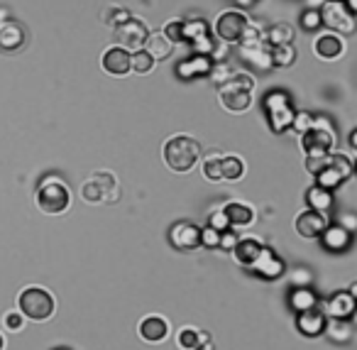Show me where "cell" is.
Here are the masks:
<instances>
[{
    "mask_svg": "<svg viewBox=\"0 0 357 350\" xmlns=\"http://www.w3.org/2000/svg\"><path fill=\"white\" fill-rule=\"evenodd\" d=\"M330 165V152H318V154H306V169L311 174L318 176L325 167Z\"/></svg>",
    "mask_w": 357,
    "mask_h": 350,
    "instance_id": "40",
    "label": "cell"
},
{
    "mask_svg": "<svg viewBox=\"0 0 357 350\" xmlns=\"http://www.w3.org/2000/svg\"><path fill=\"white\" fill-rule=\"evenodd\" d=\"M240 54L245 61H250L257 69H272V47L270 44H257V47H240Z\"/></svg>",
    "mask_w": 357,
    "mask_h": 350,
    "instance_id": "23",
    "label": "cell"
},
{
    "mask_svg": "<svg viewBox=\"0 0 357 350\" xmlns=\"http://www.w3.org/2000/svg\"><path fill=\"white\" fill-rule=\"evenodd\" d=\"M220 103L223 108L230 110V113H242L248 110L250 103H252V93L248 91H232V88H218Z\"/></svg>",
    "mask_w": 357,
    "mask_h": 350,
    "instance_id": "22",
    "label": "cell"
},
{
    "mask_svg": "<svg viewBox=\"0 0 357 350\" xmlns=\"http://www.w3.org/2000/svg\"><path fill=\"white\" fill-rule=\"evenodd\" d=\"M81 196L86 203H118L120 201V184L113 172H94L91 179L83 181Z\"/></svg>",
    "mask_w": 357,
    "mask_h": 350,
    "instance_id": "3",
    "label": "cell"
},
{
    "mask_svg": "<svg viewBox=\"0 0 357 350\" xmlns=\"http://www.w3.org/2000/svg\"><path fill=\"white\" fill-rule=\"evenodd\" d=\"M237 240H240V238H237L230 228H228V230H223V233H220V250L232 252V247L237 245Z\"/></svg>",
    "mask_w": 357,
    "mask_h": 350,
    "instance_id": "49",
    "label": "cell"
},
{
    "mask_svg": "<svg viewBox=\"0 0 357 350\" xmlns=\"http://www.w3.org/2000/svg\"><path fill=\"white\" fill-rule=\"evenodd\" d=\"M292 309L296 313L308 311V309H316V296L308 289H296L292 294Z\"/></svg>",
    "mask_w": 357,
    "mask_h": 350,
    "instance_id": "37",
    "label": "cell"
},
{
    "mask_svg": "<svg viewBox=\"0 0 357 350\" xmlns=\"http://www.w3.org/2000/svg\"><path fill=\"white\" fill-rule=\"evenodd\" d=\"M264 42L270 47H279V44H292L294 42V28L286 22H277L264 32Z\"/></svg>",
    "mask_w": 357,
    "mask_h": 350,
    "instance_id": "28",
    "label": "cell"
},
{
    "mask_svg": "<svg viewBox=\"0 0 357 350\" xmlns=\"http://www.w3.org/2000/svg\"><path fill=\"white\" fill-rule=\"evenodd\" d=\"M210 69H213V59H210V56L193 54L176 66V74L182 79H196V76H208Z\"/></svg>",
    "mask_w": 357,
    "mask_h": 350,
    "instance_id": "18",
    "label": "cell"
},
{
    "mask_svg": "<svg viewBox=\"0 0 357 350\" xmlns=\"http://www.w3.org/2000/svg\"><path fill=\"white\" fill-rule=\"evenodd\" d=\"M248 15L240 10H226L220 12L218 20H215V37L223 39V42L228 44H237L242 37V32H245V28H248Z\"/></svg>",
    "mask_w": 357,
    "mask_h": 350,
    "instance_id": "8",
    "label": "cell"
},
{
    "mask_svg": "<svg viewBox=\"0 0 357 350\" xmlns=\"http://www.w3.org/2000/svg\"><path fill=\"white\" fill-rule=\"evenodd\" d=\"M138 333L147 343H162V340L169 336V323L160 313H152V316H144L138 326Z\"/></svg>",
    "mask_w": 357,
    "mask_h": 350,
    "instance_id": "13",
    "label": "cell"
},
{
    "mask_svg": "<svg viewBox=\"0 0 357 350\" xmlns=\"http://www.w3.org/2000/svg\"><path fill=\"white\" fill-rule=\"evenodd\" d=\"M314 52L321 56V59L333 61V59H338V56H340L343 52H345V42H343L340 34L325 32V34H321V37H316Z\"/></svg>",
    "mask_w": 357,
    "mask_h": 350,
    "instance_id": "16",
    "label": "cell"
},
{
    "mask_svg": "<svg viewBox=\"0 0 357 350\" xmlns=\"http://www.w3.org/2000/svg\"><path fill=\"white\" fill-rule=\"evenodd\" d=\"M314 123H316V118L311 113H306V110H301V113H296L294 115V123H292V127L294 130L299 132V135H306L311 127H314Z\"/></svg>",
    "mask_w": 357,
    "mask_h": 350,
    "instance_id": "42",
    "label": "cell"
},
{
    "mask_svg": "<svg viewBox=\"0 0 357 350\" xmlns=\"http://www.w3.org/2000/svg\"><path fill=\"white\" fill-rule=\"evenodd\" d=\"M201 145L188 135H174L164 143V162L176 174H186L201 162Z\"/></svg>",
    "mask_w": 357,
    "mask_h": 350,
    "instance_id": "1",
    "label": "cell"
},
{
    "mask_svg": "<svg viewBox=\"0 0 357 350\" xmlns=\"http://www.w3.org/2000/svg\"><path fill=\"white\" fill-rule=\"evenodd\" d=\"M130 20H132L130 10H125V8H120V6H110V8H105V12H103V22L113 30H118L120 25H125V22H130Z\"/></svg>",
    "mask_w": 357,
    "mask_h": 350,
    "instance_id": "33",
    "label": "cell"
},
{
    "mask_svg": "<svg viewBox=\"0 0 357 350\" xmlns=\"http://www.w3.org/2000/svg\"><path fill=\"white\" fill-rule=\"evenodd\" d=\"M296 329L301 331L308 338H316V336L325 333V313H321L318 309H308L296 316Z\"/></svg>",
    "mask_w": 357,
    "mask_h": 350,
    "instance_id": "19",
    "label": "cell"
},
{
    "mask_svg": "<svg viewBox=\"0 0 357 350\" xmlns=\"http://www.w3.org/2000/svg\"><path fill=\"white\" fill-rule=\"evenodd\" d=\"M149 34L152 32L147 30V25H144L140 17H132L130 22H125V25H120V28L116 30V44L127 52H138V50H144Z\"/></svg>",
    "mask_w": 357,
    "mask_h": 350,
    "instance_id": "9",
    "label": "cell"
},
{
    "mask_svg": "<svg viewBox=\"0 0 357 350\" xmlns=\"http://www.w3.org/2000/svg\"><path fill=\"white\" fill-rule=\"evenodd\" d=\"M201 245L204 247H220V230L210 228V225L201 228Z\"/></svg>",
    "mask_w": 357,
    "mask_h": 350,
    "instance_id": "48",
    "label": "cell"
},
{
    "mask_svg": "<svg viewBox=\"0 0 357 350\" xmlns=\"http://www.w3.org/2000/svg\"><path fill=\"white\" fill-rule=\"evenodd\" d=\"M352 318H355V323H357V309H355V313H352Z\"/></svg>",
    "mask_w": 357,
    "mask_h": 350,
    "instance_id": "56",
    "label": "cell"
},
{
    "mask_svg": "<svg viewBox=\"0 0 357 350\" xmlns=\"http://www.w3.org/2000/svg\"><path fill=\"white\" fill-rule=\"evenodd\" d=\"M223 211L230 220V228H248V225L255 223V208L248 206V203L230 201L223 206Z\"/></svg>",
    "mask_w": 357,
    "mask_h": 350,
    "instance_id": "21",
    "label": "cell"
},
{
    "mask_svg": "<svg viewBox=\"0 0 357 350\" xmlns=\"http://www.w3.org/2000/svg\"><path fill=\"white\" fill-rule=\"evenodd\" d=\"M333 145H336V130H333L328 118H316L314 127L306 135H301V147L306 154L330 152Z\"/></svg>",
    "mask_w": 357,
    "mask_h": 350,
    "instance_id": "7",
    "label": "cell"
},
{
    "mask_svg": "<svg viewBox=\"0 0 357 350\" xmlns=\"http://www.w3.org/2000/svg\"><path fill=\"white\" fill-rule=\"evenodd\" d=\"M144 50L152 54L154 61H160V59H169L171 52H174V42H171L169 37H166L164 32H152L147 39V44H144Z\"/></svg>",
    "mask_w": 357,
    "mask_h": 350,
    "instance_id": "24",
    "label": "cell"
},
{
    "mask_svg": "<svg viewBox=\"0 0 357 350\" xmlns=\"http://www.w3.org/2000/svg\"><path fill=\"white\" fill-rule=\"evenodd\" d=\"M210 34V25L204 17H196V20H184V42H196V39Z\"/></svg>",
    "mask_w": 357,
    "mask_h": 350,
    "instance_id": "31",
    "label": "cell"
},
{
    "mask_svg": "<svg viewBox=\"0 0 357 350\" xmlns=\"http://www.w3.org/2000/svg\"><path fill=\"white\" fill-rule=\"evenodd\" d=\"M350 145H352V147L357 150V130H355V132H352V135H350Z\"/></svg>",
    "mask_w": 357,
    "mask_h": 350,
    "instance_id": "53",
    "label": "cell"
},
{
    "mask_svg": "<svg viewBox=\"0 0 357 350\" xmlns=\"http://www.w3.org/2000/svg\"><path fill=\"white\" fill-rule=\"evenodd\" d=\"M321 238H323V245L328 247V250H333V252H340V250H345V247L350 245V233H347L343 225H328Z\"/></svg>",
    "mask_w": 357,
    "mask_h": 350,
    "instance_id": "26",
    "label": "cell"
},
{
    "mask_svg": "<svg viewBox=\"0 0 357 350\" xmlns=\"http://www.w3.org/2000/svg\"><path fill=\"white\" fill-rule=\"evenodd\" d=\"M321 22H323V20H321V10H306V12H303V17H301V25L306 30H316Z\"/></svg>",
    "mask_w": 357,
    "mask_h": 350,
    "instance_id": "50",
    "label": "cell"
},
{
    "mask_svg": "<svg viewBox=\"0 0 357 350\" xmlns=\"http://www.w3.org/2000/svg\"><path fill=\"white\" fill-rule=\"evenodd\" d=\"M162 32L166 34V37L171 39V42H184V20H179V17H174V20L166 22V28L162 30Z\"/></svg>",
    "mask_w": 357,
    "mask_h": 350,
    "instance_id": "43",
    "label": "cell"
},
{
    "mask_svg": "<svg viewBox=\"0 0 357 350\" xmlns=\"http://www.w3.org/2000/svg\"><path fill=\"white\" fill-rule=\"evenodd\" d=\"M169 243L182 252H191L201 247V228L191 220H176L169 228Z\"/></svg>",
    "mask_w": 357,
    "mask_h": 350,
    "instance_id": "10",
    "label": "cell"
},
{
    "mask_svg": "<svg viewBox=\"0 0 357 350\" xmlns=\"http://www.w3.org/2000/svg\"><path fill=\"white\" fill-rule=\"evenodd\" d=\"M245 174V162L237 154H223V181H240Z\"/></svg>",
    "mask_w": 357,
    "mask_h": 350,
    "instance_id": "30",
    "label": "cell"
},
{
    "mask_svg": "<svg viewBox=\"0 0 357 350\" xmlns=\"http://www.w3.org/2000/svg\"><path fill=\"white\" fill-rule=\"evenodd\" d=\"M6 348V338H3V333H0V350Z\"/></svg>",
    "mask_w": 357,
    "mask_h": 350,
    "instance_id": "55",
    "label": "cell"
},
{
    "mask_svg": "<svg viewBox=\"0 0 357 350\" xmlns=\"http://www.w3.org/2000/svg\"><path fill=\"white\" fill-rule=\"evenodd\" d=\"M220 88H232V91H248L252 93L255 91V79L250 76V74L245 72H235L232 74V79L226 83V86H220Z\"/></svg>",
    "mask_w": 357,
    "mask_h": 350,
    "instance_id": "39",
    "label": "cell"
},
{
    "mask_svg": "<svg viewBox=\"0 0 357 350\" xmlns=\"http://www.w3.org/2000/svg\"><path fill=\"white\" fill-rule=\"evenodd\" d=\"M17 309L25 313L30 321H47L54 316L56 311V299L50 289L44 287H25L17 294Z\"/></svg>",
    "mask_w": 357,
    "mask_h": 350,
    "instance_id": "2",
    "label": "cell"
},
{
    "mask_svg": "<svg viewBox=\"0 0 357 350\" xmlns=\"http://www.w3.org/2000/svg\"><path fill=\"white\" fill-rule=\"evenodd\" d=\"M235 3H237V6H242V8H248V6H252L255 0H235Z\"/></svg>",
    "mask_w": 357,
    "mask_h": 350,
    "instance_id": "52",
    "label": "cell"
},
{
    "mask_svg": "<svg viewBox=\"0 0 357 350\" xmlns=\"http://www.w3.org/2000/svg\"><path fill=\"white\" fill-rule=\"evenodd\" d=\"M3 323H6V329L8 331H22V326H25V313L17 309V311H10V313H6L3 316Z\"/></svg>",
    "mask_w": 357,
    "mask_h": 350,
    "instance_id": "47",
    "label": "cell"
},
{
    "mask_svg": "<svg viewBox=\"0 0 357 350\" xmlns=\"http://www.w3.org/2000/svg\"><path fill=\"white\" fill-rule=\"evenodd\" d=\"M296 233L306 240H314V238H321L328 228V216L321 214V211H314V208H306L296 216V223H294Z\"/></svg>",
    "mask_w": 357,
    "mask_h": 350,
    "instance_id": "11",
    "label": "cell"
},
{
    "mask_svg": "<svg viewBox=\"0 0 357 350\" xmlns=\"http://www.w3.org/2000/svg\"><path fill=\"white\" fill-rule=\"evenodd\" d=\"M103 69L110 74V76H125V74L132 72V52L122 50V47H110V50L103 52V59H100Z\"/></svg>",
    "mask_w": 357,
    "mask_h": 350,
    "instance_id": "12",
    "label": "cell"
},
{
    "mask_svg": "<svg viewBox=\"0 0 357 350\" xmlns=\"http://www.w3.org/2000/svg\"><path fill=\"white\" fill-rule=\"evenodd\" d=\"M208 338V333L206 331H198V329H191V326H186V329L179 331V336H176V343H179V348L182 350H198L201 345L206 343Z\"/></svg>",
    "mask_w": 357,
    "mask_h": 350,
    "instance_id": "27",
    "label": "cell"
},
{
    "mask_svg": "<svg viewBox=\"0 0 357 350\" xmlns=\"http://www.w3.org/2000/svg\"><path fill=\"white\" fill-rule=\"evenodd\" d=\"M28 42V32L17 20H8L0 25V50L3 52H17Z\"/></svg>",
    "mask_w": 357,
    "mask_h": 350,
    "instance_id": "14",
    "label": "cell"
},
{
    "mask_svg": "<svg viewBox=\"0 0 357 350\" xmlns=\"http://www.w3.org/2000/svg\"><path fill=\"white\" fill-rule=\"evenodd\" d=\"M325 333L336 343H347L350 340V326L345 323V318H330V323H325Z\"/></svg>",
    "mask_w": 357,
    "mask_h": 350,
    "instance_id": "32",
    "label": "cell"
},
{
    "mask_svg": "<svg viewBox=\"0 0 357 350\" xmlns=\"http://www.w3.org/2000/svg\"><path fill=\"white\" fill-rule=\"evenodd\" d=\"M355 169H357V162H355Z\"/></svg>",
    "mask_w": 357,
    "mask_h": 350,
    "instance_id": "57",
    "label": "cell"
},
{
    "mask_svg": "<svg viewBox=\"0 0 357 350\" xmlns=\"http://www.w3.org/2000/svg\"><path fill=\"white\" fill-rule=\"evenodd\" d=\"M204 176L208 181H223V152L210 150L204 157Z\"/></svg>",
    "mask_w": 357,
    "mask_h": 350,
    "instance_id": "29",
    "label": "cell"
},
{
    "mask_svg": "<svg viewBox=\"0 0 357 350\" xmlns=\"http://www.w3.org/2000/svg\"><path fill=\"white\" fill-rule=\"evenodd\" d=\"M306 203L308 208H314V211L328 214L330 206H333V194H330V189H325V186L316 184L306 192Z\"/></svg>",
    "mask_w": 357,
    "mask_h": 350,
    "instance_id": "25",
    "label": "cell"
},
{
    "mask_svg": "<svg viewBox=\"0 0 357 350\" xmlns=\"http://www.w3.org/2000/svg\"><path fill=\"white\" fill-rule=\"evenodd\" d=\"M330 165H333L338 172H340L343 179H347V176L352 174V169H355V165H352V162L345 157V154H330Z\"/></svg>",
    "mask_w": 357,
    "mask_h": 350,
    "instance_id": "45",
    "label": "cell"
},
{
    "mask_svg": "<svg viewBox=\"0 0 357 350\" xmlns=\"http://www.w3.org/2000/svg\"><path fill=\"white\" fill-rule=\"evenodd\" d=\"M347 291H350V294H352V299L357 301V282H355V285H352V287H350V289H347Z\"/></svg>",
    "mask_w": 357,
    "mask_h": 350,
    "instance_id": "54",
    "label": "cell"
},
{
    "mask_svg": "<svg viewBox=\"0 0 357 350\" xmlns=\"http://www.w3.org/2000/svg\"><path fill=\"white\" fill-rule=\"evenodd\" d=\"M215 42H218V39H213L210 34H206V37L196 39V42L191 44V47H193V54L210 56V54H213V50H215Z\"/></svg>",
    "mask_w": 357,
    "mask_h": 350,
    "instance_id": "44",
    "label": "cell"
},
{
    "mask_svg": "<svg viewBox=\"0 0 357 350\" xmlns=\"http://www.w3.org/2000/svg\"><path fill=\"white\" fill-rule=\"evenodd\" d=\"M294 61H296V50H294V44L272 47V64L274 66H292Z\"/></svg>",
    "mask_w": 357,
    "mask_h": 350,
    "instance_id": "34",
    "label": "cell"
},
{
    "mask_svg": "<svg viewBox=\"0 0 357 350\" xmlns=\"http://www.w3.org/2000/svg\"><path fill=\"white\" fill-rule=\"evenodd\" d=\"M321 20L323 25H328L333 32L343 34H352L357 30V20L355 12L343 3V0H325L323 8H321Z\"/></svg>",
    "mask_w": 357,
    "mask_h": 350,
    "instance_id": "5",
    "label": "cell"
},
{
    "mask_svg": "<svg viewBox=\"0 0 357 350\" xmlns=\"http://www.w3.org/2000/svg\"><path fill=\"white\" fill-rule=\"evenodd\" d=\"M154 69V59L147 50H138L132 52V72L138 74H149Z\"/></svg>",
    "mask_w": 357,
    "mask_h": 350,
    "instance_id": "38",
    "label": "cell"
},
{
    "mask_svg": "<svg viewBox=\"0 0 357 350\" xmlns=\"http://www.w3.org/2000/svg\"><path fill=\"white\" fill-rule=\"evenodd\" d=\"M37 206L47 216H61L66 208L72 206V192L56 176H47L37 189Z\"/></svg>",
    "mask_w": 357,
    "mask_h": 350,
    "instance_id": "4",
    "label": "cell"
},
{
    "mask_svg": "<svg viewBox=\"0 0 357 350\" xmlns=\"http://www.w3.org/2000/svg\"><path fill=\"white\" fill-rule=\"evenodd\" d=\"M250 269L257 272L259 277H264V279H277L284 274V260H281L274 250H270V247H262L257 262H255Z\"/></svg>",
    "mask_w": 357,
    "mask_h": 350,
    "instance_id": "15",
    "label": "cell"
},
{
    "mask_svg": "<svg viewBox=\"0 0 357 350\" xmlns=\"http://www.w3.org/2000/svg\"><path fill=\"white\" fill-rule=\"evenodd\" d=\"M208 225L223 233V230L230 228V220H228V216H226L223 208H215V211H210V216H208Z\"/></svg>",
    "mask_w": 357,
    "mask_h": 350,
    "instance_id": "46",
    "label": "cell"
},
{
    "mask_svg": "<svg viewBox=\"0 0 357 350\" xmlns=\"http://www.w3.org/2000/svg\"><path fill=\"white\" fill-rule=\"evenodd\" d=\"M343 3H345V6L350 8L352 12H357V0H343Z\"/></svg>",
    "mask_w": 357,
    "mask_h": 350,
    "instance_id": "51",
    "label": "cell"
},
{
    "mask_svg": "<svg viewBox=\"0 0 357 350\" xmlns=\"http://www.w3.org/2000/svg\"><path fill=\"white\" fill-rule=\"evenodd\" d=\"M232 74H235V72H232V66L228 64V61H213V69H210L208 76H210V81H213L215 86L220 88V86H226V83L230 81Z\"/></svg>",
    "mask_w": 357,
    "mask_h": 350,
    "instance_id": "36",
    "label": "cell"
},
{
    "mask_svg": "<svg viewBox=\"0 0 357 350\" xmlns=\"http://www.w3.org/2000/svg\"><path fill=\"white\" fill-rule=\"evenodd\" d=\"M240 47H257V44H267L264 42V30L259 28V25H255V22H248V28H245V32H242L240 37Z\"/></svg>",
    "mask_w": 357,
    "mask_h": 350,
    "instance_id": "35",
    "label": "cell"
},
{
    "mask_svg": "<svg viewBox=\"0 0 357 350\" xmlns=\"http://www.w3.org/2000/svg\"><path fill=\"white\" fill-rule=\"evenodd\" d=\"M340 181H345V179H343V174H340V172H338L333 165H328V167H325V169L318 174V184L325 186V189H336V186L340 184Z\"/></svg>",
    "mask_w": 357,
    "mask_h": 350,
    "instance_id": "41",
    "label": "cell"
},
{
    "mask_svg": "<svg viewBox=\"0 0 357 350\" xmlns=\"http://www.w3.org/2000/svg\"><path fill=\"white\" fill-rule=\"evenodd\" d=\"M264 110H267V118H270V127L274 132H284L292 127L294 123V115L296 110L292 108V101L289 96L281 91L270 93L267 99H264Z\"/></svg>",
    "mask_w": 357,
    "mask_h": 350,
    "instance_id": "6",
    "label": "cell"
},
{
    "mask_svg": "<svg viewBox=\"0 0 357 350\" xmlns=\"http://www.w3.org/2000/svg\"><path fill=\"white\" fill-rule=\"evenodd\" d=\"M262 243L257 240V238L252 236H242L240 240H237V245L232 247V258L237 260V262L242 265V267H252L255 262H257L259 252H262Z\"/></svg>",
    "mask_w": 357,
    "mask_h": 350,
    "instance_id": "17",
    "label": "cell"
},
{
    "mask_svg": "<svg viewBox=\"0 0 357 350\" xmlns=\"http://www.w3.org/2000/svg\"><path fill=\"white\" fill-rule=\"evenodd\" d=\"M355 299H352L350 291H336L325 301V316L330 318H347L355 313Z\"/></svg>",
    "mask_w": 357,
    "mask_h": 350,
    "instance_id": "20",
    "label": "cell"
}]
</instances>
